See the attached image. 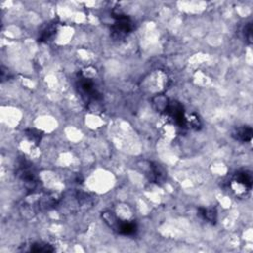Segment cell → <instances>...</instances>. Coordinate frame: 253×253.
<instances>
[{
  "label": "cell",
  "mask_w": 253,
  "mask_h": 253,
  "mask_svg": "<svg viewBox=\"0 0 253 253\" xmlns=\"http://www.w3.org/2000/svg\"><path fill=\"white\" fill-rule=\"evenodd\" d=\"M102 218L110 227H112L114 230H116L120 234L132 235L137 230V225L134 221L121 220L115 215L114 212L110 211L102 212Z\"/></svg>",
  "instance_id": "obj_1"
},
{
  "label": "cell",
  "mask_w": 253,
  "mask_h": 253,
  "mask_svg": "<svg viewBox=\"0 0 253 253\" xmlns=\"http://www.w3.org/2000/svg\"><path fill=\"white\" fill-rule=\"evenodd\" d=\"M77 88L81 97L88 103L98 102L102 99L101 93L96 88L94 81L83 74H79L77 78Z\"/></svg>",
  "instance_id": "obj_2"
},
{
  "label": "cell",
  "mask_w": 253,
  "mask_h": 253,
  "mask_svg": "<svg viewBox=\"0 0 253 253\" xmlns=\"http://www.w3.org/2000/svg\"><path fill=\"white\" fill-rule=\"evenodd\" d=\"M19 179L23 182L24 187L30 192L32 193L38 186V180L36 177V173L33 170V167L30 163H28L27 161L23 160L17 170V174H16Z\"/></svg>",
  "instance_id": "obj_3"
},
{
  "label": "cell",
  "mask_w": 253,
  "mask_h": 253,
  "mask_svg": "<svg viewBox=\"0 0 253 253\" xmlns=\"http://www.w3.org/2000/svg\"><path fill=\"white\" fill-rule=\"evenodd\" d=\"M230 186L231 188L237 193H244L248 192L252 188L253 184V178L251 172L247 170H240L234 173V175L231 178L230 181Z\"/></svg>",
  "instance_id": "obj_4"
},
{
  "label": "cell",
  "mask_w": 253,
  "mask_h": 253,
  "mask_svg": "<svg viewBox=\"0 0 253 253\" xmlns=\"http://www.w3.org/2000/svg\"><path fill=\"white\" fill-rule=\"evenodd\" d=\"M164 114L172 120L179 126H185L187 125V119L185 117L183 106L177 101H167L163 108Z\"/></svg>",
  "instance_id": "obj_5"
},
{
  "label": "cell",
  "mask_w": 253,
  "mask_h": 253,
  "mask_svg": "<svg viewBox=\"0 0 253 253\" xmlns=\"http://www.w3.org/2000/svg\"><path fill=\"white\" fill-rule=\"evenodd\" d=\"M113 18L115 19V22L111 28L112 33L114 37L122 38L128 33L131 32L133 29V23L132 21L125 14L123 13H114Z\"/></svg>",
  "instance_id": "obj_6"
},
{
  "label": "cell",
  "mask_w": 253,
  "mask_h": 253,
  "mask_svg": "<svg viewBox=\"0 0 253 253\" xmlns=\"http://www.w3.org/2000/svg\"><path fill=\"white\" fill-rule=\"evenodd\" d=\"M147 162V169H146V176L148 180L152 183L161 184L166 179V172L163 169L162 166H160L157 163H154L152 161H146Z\"/></svg>",
  "instance_id": "obj_7"
},
{
  "label": "cell",
  "mask_w": 253,
  "mask_h": 253,
  "mask_svg": "<svg viewBox=\"0 0 253 253\" xmlns=\"http://www.w3.org/2000/svg\"><path fill=\"white\" fill-rule=\"evenodd\" d=\"M252 128L248 126H242L240 127L235 128V130L232 132V137L235 140L241 141V142H248L252 139Z\"/></svg>",
  "instance_id": "obj_8"
},
{
  "label": "cell",
  "mask_w": 253,
  "mask_h": 253,
  "mask_svg": "<svg viewBox=\"0 0 253 253\" xmlns=\"http://www.w3.org/2000/svg\"><path fill=\"white\" fill-rule=\"evenodd\" d=\"M57 27H58V24L56 22H50V23L46 24L40 33L39 41L40 42H47V41L51 40L57 31Z\"/></svg>",
  "instance_id": "obj_9"
},
{
  "label": "cell",
  "mask_w": 253,
  "mask_h": 253,
  "mask_svg": "<svg viewBox=\"0 0 253 253\" xmlns=\"http://www.w3.org/2000/svg\"><path fill=\"white\" fill-rule=\"evenodd\" d=\"M198 214L205 220L211 223H215L217 219V212L214 208H199Z\"/></svg>",
  "instance_id": "obj_10"
},
{
  "label": "cell",
  "mask_w": 253,
  "mask_h": 253,
  "mask_svg": "<svg viewBox=\"0 0 253 253\" xmlns=\"http://www.w3.org/2000/svg\"><path fill=\"white\" fill-rule=\"evenodd\" d=\"M30 251L32 252H53L54 248L52 247V245L45 243V242H35L31 245L30 247Z\"/></svg>",
  "instance_id": "obj_11"
},
{
  "label": "cell",
  "mask_w": 253,
  "mask_h": 253,
  "mask_svg": "<svg viewBox=\"0 0 253 253\" xmlns=\"http://www.w3.org/2000/svg\"><path fill=\"white\" fill-rule=\"evenodd\" d=\"M25 135L29 138V140L35 143H39L42 140V132L36 128H28L25 130Z\"/></svg>",
  "instance_id": "obj_12"
},
{
  "label": "cell",
  "mask_w": 253,
  "mask_h": 253,
  "mask_svg": "<svg viewBox=\"0 0 253 253\" xmlns=\"http://www.w3.org/2000/svg\"><path fill=\"white\" fill-rule=\"evenodd\" d=\"M243 34L244 38L246 39L248 43H252V24L247 23L243 28Z\"/></svg>",
  "instance_id": "obj_13"
}]
</instances>
